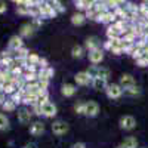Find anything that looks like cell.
Listing matches in <instances>:
<instances>
[{"label": "cell", "mask_w": 148, "mask_h": 148, "mask_svg": "<svg viewBox=\"0 0 148 148\" xmlns=\"http://www.w3.org/2000/svg\"><path fill=\"white\" fill-rule=\"evenodd\" d=\"M34 31H36V28L33 24H24L19 30V36L21 37H31L34 34Z\"/></svg>", "instance_id": "obj_16"}, {"label": "cell", "mask_w": 148, "mask_h": 148, "mask_svg": "<svg viewBox=\"0 0 148 148\" xmlns=\"http://www.w3.org/2000/svg\"><path fill=\"white\" fill-rule=\"evenodd\" d=\"M142 55H144V52L141 51V49L139 47H135V51L132 52V58H135V59H139V58H142Z\"/></svg>", "instance_id": "obj_34"}, {"label": "cell", "mask_w": 148, "mask_h": 148, "mask_svg": "<svg viewBox=\"0 0 148 148\" xmlns=\"http://www.w3.org/2000/svg\"><path fill=\"white\" fill-rule=\"evenodd\" d=\"M119 125L121 129H125V130H132L135 126H136V120H135L132 116H123L119 121Z\"/></svg>", "instance_id": "obj_4"}, {"label": "cell", "mask_w": 148, "mask_h": 148, "mask_svg": "<svg viewBox=\"0 0 148 148\" xmlns=\"http://www.w3.org/2000/svg\"><path fill=\"white\" fill-rule=\"evenodd\" d=\"M24 148H28V147H24Z\"/></svg>", "instance_id": "obj_44"}, {"label": "cell", "mask_w": 148, "mask_h": 148, "mask_svg": "<svg viewBox=\"0 0 148 148\" xmlns=\"http://www.w3.org/2000/svg\"><path fill=\"white\" fill-rule=\"evenodd\" d=\"M86 49L90 52V51H95V49H99V40L96 39V37H89V39H86V43H84Z\"/></svg>", "instance_id": "obj_18"}, {"label": "cell", "mask_w": 148, "mask_h": 148, "mask_svg": "<svg viewBox=\"0 0 148 148\" xmlns=\"http://www.w3.org/2000/svg\"><path fill=\"white\" fill-rule=\"evenodd\" d=\"M52 77H53V68L51 67L37 71V82H49Z\"/></svg>", "instance_id": "obj_9"}, {"label": "cell", "mask_w": 148, "mask_h": 148, "mask_svg": "<svg viewBox=\"0 0 148 148\" xmlns=\"http://www.w3.org/2000/svg\"><path fill=\"white\" fill-rule=\"evenodd\" d=\"M6 101H8V99H6V95H5L3 92H0V105H3Z\"/></svg>", "instance_id": "obj_40"}, {"label": "cell", "mask_w": 148, "mask_h": 148, "mask_svg": "<svg viewBox=\"0 0 148 148\" xmlns=\"http://www.w3.org/2000/svg\"><path fill=\"white\" fill-rule=\"evenodd\" d=\"M71 55H73V58H82L83 56V47L79 45H74L71 49Z\"/></svg>", "instance_id": "obj_27"}, {"label": "cell", "mask_w": 148, "mask_h": 148, "mask_svg": "<svg viewBox=\"0 0 148 148\" xmlns=\"http://www.w3.org/2000/svg\"><path fill=\"white\" fill-rule=\"evenodd\" d=\"M42 24H43L42 18H34V19H33V25H34V28H36V27H40Z\"/></svg>", "instance_id": "obj_38"}, {"label": "cell", "mask_w": 148, "mask_h": 148, "mask_svg": "<svg viewBox=\"0 0 148 148\" xmlns=\"http://www.w3.org/2000/svg\"><path fill=\"white\" fill-rule=\"evenodd\" d=\"M0 83H5V70L0 68Z\"/></svg>", "instance_id": "obj_41"}, {"label": "cell", "mask_w": 148, "mask_h": 148, "mask_svg": "<svg viewBox=\"0 0 148 148\" xmlns=\"http://www.w3.org/2000/svg\"><path fill=\"white\" fill-rule=\"evenodd\" d=\"M40 12H42V18H55L58 14L55 12L53 6L49 2H42L40 3Z\"/></svg>", "instance_id": "obj_2"}, {"label": "cell", "mask_w": 148, "mask_h": 148, "mask_svg": "<svg viewBox=\"0 0 148 148\" xmlns=\"http://www.w3.org/2000/svg\"><path fill=\"white\" fill-rule=\"evenodd\" d=\"M74 5H76V8L79 10H88L90 6H93V2L92 0H77Z\"/></svg>", "instance_id": "obj_22"}, {"label": "cell", "mask_w": 148, "mask_h": 148, "mask_svg": "<svg viewBox=\"0 0 148 148\" xmlns=\"http://www.w3.org/2000/svg\"><path fill=\"white\" fill-rule=\"evenodd\" d=\"M117 148H121V147H117Z\"/></svg>", "instance_id": "obj_45"}, {"label": "cell", "mask_w": 148, "mask_h": 148, "mask_svg": "<svg viewBox=\"0 0 148 148\" xmlns=\"http://www.w3.org/2000/svg\"><path fill=\"white\" fill-rule=\"evenodd\" d=\"M120 147H121V148H136V147H138V141H136V138L129 136V138H126L125 141L121 142Z\"/></svg>", "instance_id": "obj_23"}, {"label": "cell", "mask_w": 148, "mask_h": 148, "mask_svg": "<svg viewBox=\"0 0 148 148\" xmlns=\"http://www.w3.org/2000/svg\"><path fill=\"white\" fill-rule=\"evenodd\" d=\"M108 77H110V70L105 68V67H98V76H96V79L107 80Z\"/></svg>", "instance_id": "obj_26"}, {"label": "cell", "mask_w": 148, "mask_h": 148, "mask_svg": "<svg viewBox=\"0 0 148 148\" xmlns=\"http://www.w3.org/2000/svg\"><path fill=\"white\" fill-rule=\"evenodd\" d=\"M31 108H33V111H31L33 114H36V116H42V107H40L39 104H36V105H33Z\"/></svg>", "instance_id": "obj_35"}, {"label": "cell", "mask_w": 148, "mask_h": 148, "mask_svg": "<svg viewBox=\"0 0 148 148\" xmlns=\"http://www.w3.org/2000/svg\"><path fill=\"white\" fill-rule=\"evenodd\" d=\"M123 90H126L129 88H133V86H136V83H135V79L133 76H130V74H123V76L120 77V83H119Z\"/></svg>", "instance_id": "obj_10"}, {"label": "cell", "mask_w": 148, "mask_h": 148, "mask_svg": "<svg viewBox=\"0 0 148 148\" xmlns=\"http://www.w3.org/2000/svg\"><path fill=\"white\" fill-rule=\"evenodd\" d=\"M84 107H86V102L79 101V102L74 104V111H76L77 114H84Z\"/></svg>", "instance_id": "obj_31"}, {"label": "cell", "mask_w": 148, "mask_h": 148, "mask_svg": "<svg viewBox=\"0 0 148 148\" xmlns=\"http://www.w3.org/2000/svg\"><path fill=\"white\" fill-rule=\"evenodd\" d=\"M2 92H3L5 95H12V93L16 92V88H15L14 83H5L3 88H2Z\"/></svg>", "instance_id": "obj_25"}, {"label": "cell", "mask_w": 148, "mask_h": 148, "mask_svg": "<svg viewBox=\"0 0 148 148\" xmlns=\"http://www.w3.org/2000/svg\"><path fill=\"white\" fill-rule=\"evenodd\" d=\"M76 86L74 84H71V83H65L64 86H62V89H61V93H62L65 98H71L74 93H76Z\"/></svg>", "instance_id": "obj_17"}, {"label": "cell", "mask_w": 148, "mask_h": 148, "mask_svg": "<svg viewBox=\"0 0 148 148\" xmlns=\"http://www.w3.org/2000/svg\"><path fill=\"white\" fill-rule=\"evenodd\" d=\"M9 129V119L0 113V130H8Z\"/></svg>", "instance_id": "obj_29"}, {"label": "cell", "mask_w": 148, "mask_h": 148, "mask_svg": "<svg viewBox=\"0 0 148 148\" xmlns=\"http://www.w3.org/2000/svg\"><path fill=\"white\" fill-rule=\"evenodd\" d=\"M111 47H113V43H111V40H107L104 43V49H107V51H111Z\"/></svg>", "instance_id": "obj_39"}, {"label": "cell", "mask_w": 148, "mask_h": 148, "mask_svg": "<svg viewBox=\"0 0 148 148\" xmlns=\"http://www.w3.org/2000/svg\"><path fill=\"white\" fill-rule=\"evenodd\" d=\"M6 10H8V5H6V2H2V0H0V15L5 14Z\"/></svg>", "instance_id": "obj_37"}, {"label": "cell", "mask_w": 148, "mask_h": 148, "mask_svg": "<svg viewBox=\"0 0 148 148\" xmlns=\"http://www.w3.org/2000/svg\"><path fill=\"white\" fill-rule=\"evenodd\" d=\"M144 39L148 42V30H145V33H144Z\"/></svg>", "instance_id": "obj_43"}, {"label": "cell", "mask_w": 148, "mask_h": 148, "mask_svg": "<svg viewBox=\"0 0 148 148\" xmlns=\"http://www.w3.org/2000/svg\"><path fill=\"white\" fill-rule=\"evenodd\" d=\"M8 46H9V51H10V52H16L18 49L24 47L22 37H21V36H12L10 39H9V43H8Z\"/></svg>", "instance_id": "obj_5"}, {"label": "cell", "mask_w": 148, "mask_h": 148, "mask_svg": "<svg viewBox=\"0 0 148 148\" xmlns=\"http://www.w3.org/2000/svg\"><path fill=\"white\" fill-rule=\"evenodd\" d=\"M49 3L53 6V9H55L56 14H62V12H65V6L61 3V2H58V0H53V2H49Z\"/></svg>", "instance_id": "obj_28"}, {"label": "cell", "mask_w": 148, "mask_h": 148, "mask_svg": "<svg viewBox=\"0 0 148 148\" xmlns=\"http://www.w3.org/2000/svg\"><path fill=\"white\" fill-rule=\"evenodd\" d=\"M98 113H99V105H98V102H95V101L86 102L84 116H88V117H95V116H98Z\"/></svg>", "instance_id": "obj_7"}, {"label": "cell", "mask_w": 148, "mask_h": 148, "mask_svg": "<svg viewBox=\"0 0 148 148\" xmlns=\"http://www.w3.org/2000/svg\"><path fill=\"white\" fill-rule=\"evenodd\" d=\"M43 132H45V125L42 121H34L30 126V133L33 135V136H40Z\"/></svg>", "instance_id": "obj_15"}, {"label": "cell", "mask_w": 148, "mask_h": 148, "mask_svg": "<svg viewBox=\"0 0 148 148\" xmlns=\"http://www.w3.org/2000/svg\"><path fill=\"white\" fill-rule=\"evenodd\" d=\"M12 53H14V58H16V59H25L30 55V51L27 47H21L16 52H12Z\"/></svg>", "instance_id": "obj_24"}, {"label": "cell", "mask_w": 148, "mask_h": 148, "mask_svg": "<svg viewBox=\"0 0 148 148\" xmlns=\"http://www.w3.org/2000/svg\"><path fill=\"white\" fill-rule=\"evenodd\" d=\"M42 107V116H45V117H47V119H51V117H55L56 116V105L53 104V102H46V104H43V105H40Z\"/></svg>", "instance_id": "obj_3"}, {"label": "cell", "mask_w": 148, "mask_h": 148, "mask_svg": "<svg viewBox=\"0 0 148 148\" xmlns=\"http://www.w3.org/2000/svg\"><path fill=\"white\" fill-rule=\"evenodd\" d=\"M107 92V96L111 98V99H117V98H120L123 95V88L120 84L117 83H113V84H108V88L105 89Z\"/></svg>", "instance_id": "obj_1"}, {"label": "cell", "mask_w": 148, "mask_h": 148, "mask_svg": "<svg viewBox=\"0 0 148 148\" xmlns=\"http://www.w3.org/2000/svg\"><path fill=\"white\" fill-rule=\"evenodd\" d=\"M107 36H108V40H116V39H121L123 33L114 25V24H111L107 28Z\"/></svg>", "instance_id": "obj_14"}, {"label": "cell", "mask_w": 148, "mask_h": 148, "mask_svg": "<svg viewBox=\"0 0 148 148\" xmlns=\"http://www.w3.org/2000/svg\"><path fill=\"white\" fill-rule=\"evenodd\" d=\"M125 93H126V95H130V96H136V95H139V93H141V89L138 88V86H133V88L126 89V90H125Z\"/></svg>", "instance_id": "obj_32"}, {"label": "cell", "mask_w": 148, "mask_h": 148, "mask_svg": "<svg viewBox=\"0 0 148 148\" xmlns=\"http://www.w3.org/2000/svg\"><path fill=\"white\" fill-rule=\"evenodd\" d=\"M74 80H76V83L80 84V86H88V84L92 83V77H90L86 71H80V73H77L76 76H74Z\"/></svg>", "instance_id": "obj_8"}, {"label": "cell", "mask_w": 148, "mask_h": 148, "mask_svg": "<svg viewBox=\"0 0 148 148\" xmlns=\"http://www.w3.org/2000/svg\"><path fill=\"white\" fill-rule=\"evenodd\" d=\"M37 67H39L40 70H45V68H47L49 65H47V61L45 59V58H40V61H39V65H37Z\"/></svg>", "instance_id": "obj_36"}, {"label": "cell", "mask_w": 148, "mask_h": 148, "mask_svg": "<svg viewBox=\"0 0 148 148\" xmlns=\"http://www.w3.org/2000/svg\"><path fill=\"white\" fill-rule=\"evenodd\" d=\"M86 21V15L82 14V12H77V14H74L71 16V22L74 24V25H83Z\"/></svg>", "instance_id": "obj_21"}, {"label": "cell", "mask_w": 148, "mask_h": 148, "mask_svg": "<svg viewBox=\"0 0 148 148\" xmlns=\"http://www.w3.org/2000/svg\"><path fill=\"white\" fill-rule=\"evenodd\" d=\"M68 125L65 121H61V120H58V121H53V125H52V132L55 133V135H58V136H61V135H65L67 132H68Z\"/></svg>", "instance_id": "obj_6"}, {"label": "cell", "mask_w": 148, "mask_h": 148, "mask_svg": "<svg viewBox=\"0 0 148 148\" xmlns=\"http://www.w3.org/2000/svg\"><path fill=\"white\" fill-rule=\"evenodd\" d=\"M2 108L6 111V113H12V111H15V110H16V105H15L14 102H12L10 99H8V101L2 105Z\"/></svg>", "instance_id": "obj_30"}, {"label": "cell", "mask_w": 148, "mask_h": 148, "mask_svg": "<svg viewBox=\"0 0 148 148\" xmlns=\"http://www.w3.org/2000/svg\"><path fill=\"white\" fill-rule=\"evenodd\" d=\"M136 64H138L139 67H147V65H148V53H144L142 58H139V59L136 61Z\"/></svg>", "instance_id": "obj_33"}, {"label": "cell", "mask_w": 148, "mask_h": 148, "mask_svg": "<svg viewBox=\"0 0 148 148\" xmlns=\"http://www.w3.org/2000/svg\"><path fill=\"white\" fill-rule=\"evenodd\" d=\"M104 59V51L99 47V49H95V51H90L89 52V61L96 65V64H101V61Z\"/></svg>", "instance_id": "obj_12"}, {"label": "cell", "mask_w": 148, "mask_h": 148, "mask_svg": "<svg viewBox=\"0 0 148 148\" xmlns=\"http://www.w3.org/2000/svg\"><path fill=\"white\" fill-rule=\"evenodd\" d=\"M92 86H93V89H96V90H105L108 88V83L104 79H93L92 80Z\"/></svg>", "instance_id": "obj_20"}, {"label": "cell", "mask_w": 148, "mask_h": 148, "mask_svg": "<svg viewBox=\"0 0 148 148\" xmlns=\"http://www.w3.org/2000/svg\"><path fill=\"white\" fill-rule=\"evenodd\" d=\"M73 148H86V145H84L83 142H77V144L73 145Z\"/></svg>", "instance_id": "obj_42"}, {"label": "cell", "mask_w": 148, "mask_h": 148, "mask_svg": "<svg viewBox=\"0 0 148 148\" xmlns=\"http://www.w3.org/2000/svg\"><path fill=\"white\" fill-rule=\"evenodd\" d=\"M22 104L25 105V107H33V105H36L37 104V96L36 95H33V93H27L25 92V95L22 96Z\"/></svg>", "instance_id": "obj_19"}, {"label": "cell", "mask_w": 148, "mask_h": 148, "mask_svg": "<svg viewBox=\"0 0 148 148\" xmlns=\"http://www.w3.org/2000/svg\"><path fill=\"white\" fill-rule=\"evenodd\" d=\"M117 21L116 15L113 14V10H107L104 12V14L99 16V19H98V22H102V24H108V25H111V24H114Z\"/></svg>", "instance_id": "obj_13"}, {"label": "cell", "mask_w": 148, "mask_h": 148, "mask_svg": "<svg viewBox=\"0 0 148 148\" xmlns=\"http://www.w3.org/2000/svg\"><path fill=\"white\" fill-rule=\"evenodd\" d=\"M31 117H33V113H31L28 108L24 107V108L18 110V120H19L21 125H27V123H30Z\"/></svg>", "instance_id": "obj_11"}]
</instances>
